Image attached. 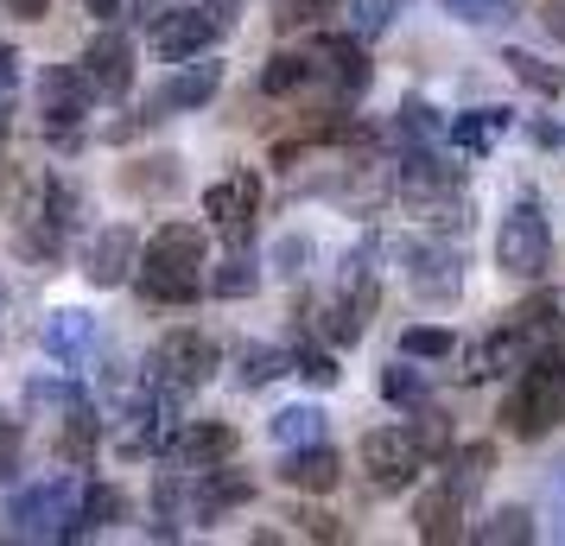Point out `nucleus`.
Instances as JSON below:
<instances>
[{"label": "nucleus", "instance_id": "obj_4", "mask_svg": "<svg viewBox=\"0 0 565 546\" xmlns=\"http://www.w3.org/2000/svg\"><path fill=\"white\" fill-rule=\"evenodd\" d=\"M382 235H362L356 248L343 255V274H337V292L324 299V324H318V338L337 343V350H350V343H362V331H369V318H375V306H382Z\"/></svg>", "mask_w": 565, "mask_h": 546}, {"label": "nucleus", "instance_id": "obj_42", "mask_svg": "<svg viewBox=\"0 0 565 546\" xmlns=\"http://www.w3.org/2000/svg\"><path fill=\"white\" fill-rule=\"evenodd\" d=\"M546 515H553V540H565V464L546 477Z\"/></svg>", "mask_w": 565, "mask_h": 546}, {"label": "nucleus", "instance_id": "obj_19", "mask_svg": "<svg viewBox=\"0 0 565 546\" xmlns=\"http://www.w3.org/2000/svg\"><path fill=\"white\" fill-rule=\"evenodd\" d=\"M235 451H242V432H235L230 419H191V426H179V439H172V464L210 470V464H230Z\"/></svg>", "mask_w": 565, "mask_h": 546}, {"label": "nucleus", "instance_id": "obj_23", "mask_svg": "<svg viewBox=\"0 0 565 546\" xmlns=\"http://www.w3.org/2000/svg\"><path fill=\"white\" fill-rule=\"evenodd\" d=\"M89 400V388H83V375L77 368H64V375H32L26 382V407L32 414H71V407H83Z\"/></svg>", "mask_w": 565, "mask_h": 546}, {"label": "nucleus", "instance_id": "obj_9", "mask_svg": "<svg viewBox=\"0 0 565 546\" xmlns=\"http://www.w3.org/2000/svg\"><path fill=\"white\" fill-rule=\"evenodd\" d=\"M362 458V477L375 483L382 495H401L419 483V470H433V458H426V445H419V432H413V419H401V426H375V432H362L356 445Z\"/></svg>", "mask_w": 565, "mask_h": 546}, {"label": "nucleus", "instance_id": "obj_46", "mask_svg": "<svg viewBox=\"0 0 565 546\" xmlns=\"http://www.w3.org/2000/svg\"><path fill=\"white\" fill-rule=\"evenodd\" d=\"M0 7H7L13 20H45V13H52V0H0Z\"/></svg>", "mask_w": 565, "mask_h": 546}, {"label": "nucleus", "instance_id": "obj_38", "mask_svg": "<svg viewBox=\"0 0 565 546\" xmlns=\"http://www.w3.org/2000/svg\"><path fill=\"white\" fill-rule=\"evenodd\" d=\"M26 470V426L13 414H0V483H13Z\"/></svg>", "mask_w": 565, "mask_h": 546}, {"label": "nucleus", "instance_id": "obj_15", "mask_svg": "<svg viewBox=\"0 0 565 546\" xmlns=\"http://www.w3.org/2000/svg\"><path fill=\"white\" fill-rule=\"evenodd\" d=\"M83 280L96 292H115L128 287L134 274H140V235L128 229V223H108V229H96L89 242H83Z\"/></svg>", "mask_w": 565, "mask_h": 546}, {"label": "nucleus", "instance_id": "obj_25", "mask_svg": "<svg viewBox=\"0 0 565 546\" xmlns=\"http://www.w3.org/2000/svg\"><path fill=\"white\" fill-rule=\"evenodd\" d=\"M32 216H45L52 229L77 235L83 229V184L77 179H45V184H39V204H32Z\"/></svg>", "mask_w": 565, "mask_h": 546}, {"label": "nucleus", "instance_id": "obj_11", "mask_svg": "<svg viewBox=\"0 0 565 546\" xmlns=\"http://www.w3.org/2000/svg\"><path fill=\"white\" fill-rule=\"evenodd\" d=\"M204 216L216 223V235L230 248H248L255 242V223H260V172L235 165L230 179L204 184Z\"/></svg>", "mask_w": 565, "mask_h": 546}, {"label": "nucleus", "instance_id": "obj_35", "mask_svg": "<svg viewBox=\"0 0 565 546\" xmlns=\"http://www.w3.org/2000/svg\"><path fill=\"white\" fill-rule=\"evenodd\" d=\"M451 350H458V338L445 324H413V331H401V356H413V363H451Z\"/></svg>", "mask_w": 565, "mask_h": 546}, {"label": "nucleus", "instance_id": "obj_10", "mask_svg": "<svg viewBox=\"0 0 565 546\" xmlns=\"http://www.w3.org/2000/svg\"><path fill=\"white\" fill-rule=\"evenodd\" d=\"M401 280L419 306H458L463 299V248L445 242V235H413L401 242Z\"/></svg>", "mask_w": 565, "mask_h": 546}, {"label": "nucleus", "instance_id": "obj_32", "mask_svg": "<svg viewBox=\"0 0 565 546\" xmlns=\"http://www.w3.org/2000/svg\"><path fill=\"white\" fill-rule=\"evenodd\" d=\"M255 287H260V260H255V248H230V260L210 274V292H216V299H248Z\"/></svg>", "mask_w": 565, "mask_h": 546}, {"label": "nucleus", "instance_id": "obj_7", "mask_svg": "<svg viewBox=\"0 0 565 546\" xmlns=\"http://www.w3.org/2000/svg\"><path fill=\"white\" fill-rule=\"evenodd\" d=\"M147 382L159 388H179V394H198L204 382H216V368H223V343L198 331V324H179V331H166V338L147 350Z\"/></svg>", "mask_w": 565, "mask_h": 546}, {"label": "nucleus", "instance_id": "obj_13", "mask_svg": "<svg viewBox=\"0 0 565 546\" xmlns=\"http://www.w3.org/2000/svg\"><path fill=\"white\" fill-rule=\"evenodd\" d=\"M216 89H223V64H216V57H191V64H179V71H172V77L147 96V108H140V128L172 121V115H198V108L216 103Z\"/></svg>", "mask_w": 565, "mask_h": 546}, {"label": "nucleus", "instance_id": "obj_3", "mask_svg": "<svg viewBox=\"0 0 565 546\" xmlns=\"http://www.w3.org/2000/svg\"><path fill=\"white\" fill-rule=\"evenodd\" d=\"M83 495H89L83 477H39V483L7 495L0 534H7V540H77Z\"/></svg>", "mask_w": 565, "mask_h": 546}, {"label": "nucleus", "instance_id": "obj_27", "mask_svg": "<svg viewBox=\"0 0 565 546\" xmlns=\"http://www.w3.org/2000/svg\"><path fill=\"white\" fill-rule=\"evenodd\" d=\"M280 375H292V350H280V343H242V356H235V382L242 388H267Z\"/></svg>", "mask_w": 565, "mask_h": 546}, {"label": "nucleus", "instance_id": "obj_21", "mask_svg": "<svg viewBox=\"0 0 565 546\" xmlns=\"http://www.w3.org/2000/svg\"><path fill=\"white\" fill-rule=\"evenodd\" d=\"M509 128H514V108H509V103H477V108H463V115H451V153L483 159Z\"/></svg>", "mask_w": 565, "mask_h": 546}, {"label": "nucleus", "instance_id": "obj_12", "mask_svg": "<svg viewBox=\"0 0 565 546\" xmlns=\"http://www.w3.org/2000/svg\"><path fill=\"white\" fill-rule=\"evenodd\" d=\"M96 108L103 103H96V89L83 77V64H45V77H39V121H45V133L71 140Z\"/></svg>", "mask_w": 565, "mask_h": 546}, {"label": "nucleus", "instance_id": "obj_34", "mask_svg": "<svg viewBox=\"0 0 565 546\" xmlns=\"http://www.w3.org/2000/svg\"><path fill=\"white\" fill-rule=\"evenodd\" d=\"M292 375L299 382H311V388H337V343H306L299 338V350H292Z\"/></svg>", "mask_w": 565, "mask_h": 546}, {"label": "nucleus", "instance_id": "obj_39", "mask_svg": "<svg viewBox=\"0 0 565 546\" xmlns=\"http://www.w3.org/2000/svg\"><path fill=\"white\" fill-rule=\"evenodd\" d=\"M445 13L463 20V26H495V20L514 13V0H445Z\"/></svg>", "mask_w": 565, "mask_h": 546}, {"label": "nucleus", "instance_id": "obj_49", "mask_svg": "<svg viewBox=\"0 0 565 546\" xmlns=\"http://www.w3.org/2000/svg\"><path fill=\"white\" fill-rule=\"evenodd\" d=\"M0 312H7V287H0Z\"/></svg>", "mask_w": 565, "mask_h": 546}, {"label": "nucleus", "instance_id": "obj_37", "mask_svg": "<svg viewBox=\"0 0 565 546\" xmlns=\"http://www.w3.org/2000/svg\"><path fill=\"white\" fill-rule=\"evenodd\" d=\"M331 13H343V0H274V26L280 32H306L318 20H331Z\"/></svg>", "mask_w": 565, "mask_h": 546}, {"label": "nucleus", "instance_id": "obj_28", "mask_svg": "<svg viewBox=\"0 0 565 546\" xmlns=\"http://www.w3.org/2000/svg\"><path fill=\"white\" fill-rule=\"evenodd\" d=\"M57 451H64L71 464H96V451H103V419H96V407H89V400L64 414V432H57Z\"/></svg>", "mask_w": 565, "mask_h": 546}, {"label": "nucleus", "instance_id": "obj_41", "mask_svg": "<svg viewBox=\"0 0 565 546\" xmlns=\"http://www.w3.org/2000/svg\"><path fill=\"white\" fill-rule=\"evenodd\" d=\"M306 260H311V242H306V235H286L280 248H274V274L299 280V274H306Z\"/></svg>", "mask_w": 565, "mask_h": 546}, {"label": "nucleus", "instance_id": "obj_50", "mask_svg": "<svg viewBox=\"0 0 565 546\" xmlns=\"http://www.w3.org/2000/svg\"><path fill=\"white\" fill-rule=\"evenodd\" d=\"M223 7H242V0H223Z\"/></svg>", "mask_w": 565, "mask_h": 546}, {"label": "nucleus", "instance_id": "obj_14", "mask_svg": "<svg viewBox=\"0 0 565 546\" xmlns=\"http://www.w3.org/2000/svg\"><path fill=\"white\" fill-rule=\"evenodd\" d=\"M83 77H89V89H96V103L115 108V103H128L134 96V77H140V64H134V39L128 32H96L89 45H83Z\"/></svg>", "mask_w": 565, "mask_h": 546}, {"label": "nucleus", "instance_id": "obj_17", "mask_svg": "<svg viewBox=\"0 0 565 546\" xmlns=\"http://www.w3.org/2000/svg\"><path fill=\"white\" fill-rule=\"evenodd\" d=\"M463 515H470V495L458 490V483H445L438 477L433 490L413 502V534L426 546H445V540H470V527H463Z\"/></svg>", "mask_w": 565, "mask_h": 546}, {"label": "nucleus", "instance_id": "obj_6", "mask_svg": "<svg viewBox=\"0 0 565 546\" xmlns=\"http://www.w3.org/2000/svg\"><path fill=\"white\" fill-rule=\"evenodd\" d=\"M235 26V7L223 0H198V7H172L159 26H147V45H153L159 64H191V57H210Z\"/></svg>", "mask_w": 565, "mask_h": 546}, {"label": "nucleus", "instance_id": "obj_40", "mask_svg": "<svg viewBox=\"0 0 565 546\" xmlns=\"http://www.w3.org/2000/svg\"><path fill=\"white\" fill-rule=\"evenodd\" d=\"M292 527H299L306 540H350V527H343L337 515H324V508H299V515H292Z\"/></svg>", "mask_w": 565, "mask_h": 546}, {"label": "nucleus", "instance_id": "obj_5", "mask_svg": "<svg viewBox=\"0 0 565 546\" xmlns=\"http://www.w3.org/2000/svg\"><path fill=\"white\" fill-rule=\"evenodd\" d=\"M502 432L521 445H540V439H553L565 426V368L553 363H527L521 375L509 382V394H502Z\"/></svg>", "mask_w": 565, "mask_h": 546}, {"label": "nucleus", "instance_id": "obj_16", "mask_svg": "<svg viewBox=\"0 0 565 546\" xmlns=\"http://www.w3.org/2000/svg\"><path fill=\"white\" fill-rule=\"evenodd\" d=\"M39 343H45V356H52L57 368H89L96 363V350H103V324L89 312H77V306H64V312L45 318V331H39Z\"/></svg>", "mask_w": 565, "mask_h": 546}, {"label": "nucleus", "instance_id": "obj_8", "mask_svg": "<svg viewBox=\"0 0 565 546\" xmlns=\"http://www.w3.org/2000/svg\"><path fill=\"white\" fill-rule=\"evenodd\" d=\"M495 267L521 280V287H534L540 274L553 267V223H546V210L534 197H514L502 210V229H495Z\"/></svg>", "mask_w": 565, "mask_h": 546}, {"label": "nucleus", "instance_id": "obj_26", "mask_svg": "<svg viewBox=\"0 0 565 546\" xmlns=\"http://www.w3.org/2000/svg\"><path fill=\"white\" fill-rule=\"evenodd\" d=\"M489 464H495V445H489V439L451 445V451H445V483H458V490L477 502V490L489 483Z\"/></svg>", "mask_w": 565, "mask_h": 546}, {"label": "nucleus", "instance_id": "obj_18", "mask_svg": "<svg viewBox=\"0 0 565 546\" xmlns=\"http://www.w3.org/2000/svg\"><path fill=\"white\" fill-rule=\"evenodd\" d=\"M274 477H280V490H292V495H331L337 483H343V458H337L324 439L292 445V451H280Z\"/></svg>", "mask_w": 565, "mask_h": 546}, {"label": "nucleus", "instance_id": "obj_43", "mask_svg": "<svg viewBox=\"0 0 565 546\" xmlns=\"http://www.w3.org/2000/svg\"><path fill=\"white\" fill-rule=\"evenodd\" d=\"M172 7H184V0H128V13H134V26H159Z\"/></svg>", "mask_w": 565, "mask_h": 546}, {"label": "nucleus", "instance_id": "obj_1", "mask_svg": "<svg viewBox=\"0 0 565 546\" xmlns=\"http://www.w3.org/2000/svg\"><path fill=\"white\" fill-rule=\"evenodd\" d=\"M134 287L153 306H198V292H210V235L198 223H159L140 242Z\"/></svg>", "mask_w": 565, "mask_h": 546}, {"label": "nucleus", "instance_id": "obj_2", "mask_svg": "<svg viewBox=\"0 0 565 546\" xmlns=\"http://www.w3.org/2000/svg\"><path fill=\"white\" fill-rule=\"evenodd\" d=\"M559 331V299L553 292H527L521 306L502 312V324L489 331L470 356H463V382H495V375H521V368L534 363L546 338Z\"/></svg>", "mask_w": 565, "mask_h": 546}, {"label": "nucleus", "instance_id": "obj_33", "mask_svg": "<svg viewBox=\"0 0 565 546\" xmlns=\"http://www.w3.org/2000/svg\"><path fill=\"white\" fill-rule=\"evenodd\" d=\"M121 515H128V495L115 490V483H89V495H83V521H77V540H83V534H103V527H115Z\"/></svg>", "mask_w": 565, "mask_h": 546}, {"label": "nucleus", "instance_id": "obj_20", "mask_svg": "<svg viewBox=\"0 0 565 546\" xmlns=\"http://www.w3.org/2000/svg\"><path fill=\"white\" fill-rule=\"evenodd\" d=\"M121 191L134 204H172L184 191V159L179 153H134L121 165Z\"/></svg>", "mask_w": 565, "mask_h": 546}, {"label": "nucleus", "instance_id": "obj_30", "mask_svg": "<svg viewBox=\"0 0 565 546\" xmlns=\"http://www.w3.org/2000/svg\"><path fill=\"white\" fill-rule=\"evenodd\" d=\"M540 527H534V508H521V502H509V508H495V515L483 521V527H470V540H483V546H527Z\"/></svg>", "mask_w": 565, "mask_h": 546}, {"label": "nucleus", "instance_id": "obj_22", "mask_svg": "<svg viewBox=\"0 0 565 546\" xmlns=\"http://www.w3.org/2000/svg\"><path fill=\"white\" fill-rule=\"evenodd\" d=\"M311 83H318V45H299V52H274L267 57V71H260V96H311Z\"/></svg>", "mask_w": 565, "mask_h": 546}, {"label": "nucleus", "instance_id": "obj_31", "mask_svg": "<svg viewBox=\"0 0 565 546\" xmlns=\"http://www.w3.org/2000/svg\"><path fill=\"white\" fill-rule=\"evenodd\" d=\"M318 439H324V407L299 400V407H280V414H274V445H280V451H292V445H318Z\"/></svg>", "mask_w": 565, "mask_h": 546}, {"label": "nucleus", "instance_id": "obj_47", "mask_svg": "<svg viewBox=\"0 0 565 546\" xmlns=\"http://www.w3.org/2000/svg\"><path fill=\"white\" fill-rule=\"evenodd\" d=\"M83 13H89V20H115V13H121V0H83Z\"/></svg>", "mask_w": 565, "mask_h": 546}, {"label": "nucleus", "instance_id": "obj_24", "mask_svg": "<svg viewBox=\"0 0 565 546\" xmlns=\"http://www.w3.org/2000/svg\"><path fill=\"white\" fill-rule=\"evenodd\" d=\"M502 71H509V77L521 83V89L546 96V103H553V96L565 89V71H559V64H546V57L527 52V45H502Z\"/></svg>", "mask_w": 565, "mask_h": 546}, {"label": "nucleus", "instance_id": "obj_48", "mask_svg": "<svg viewBox=\"0 0 565 546\" xmlns=\"http://www.w3.org/2000/svg\"><path fill=\"white\" fill-rule=\"evenodd\" d=\"M534 140H540V147H565V128H559V121H540Z\"/></svg>", "mask_w": 565, "mask_h": 546}, {"label": "nucleus", "instance_id": "obj_44", "mask_svg": "<svg viewBox=\"0 0 565 546\" xmlns=\"http://www.w3.org/2000/svg\"><path fill=\"white\" fill-rule=\"evenodd\" d=\"M7 108H13V45H0V140H7Z\"/></svg>", "mask_w": 565, "mask_h": 546}, {"label": "nucleus", "instance_id": "obj_36", "mask_svg": "<svg viewBox=\"0 0 565 546\" xmlns=\"http://www.w3.org/2000/svg\"><path fill=\"white\" fill-rule=\"evenodd\" d=\"M394 13H401V0H343V20L356 39H382L394 26Z\"/></svg>", "mask_w": 565, "mask_h": 546}, {"label": "nucleus", "instance_id": "obj_45", "mask_svg": "<svg viewBox=\"0 0 565 546\" xmlns=\"http://www.w3.org/2000/svg\"><path fill=\"white\" fill-rule=\"evenodd\" d=\"M540 26H546V39L565 45V0H540Z\"/></svg>", "mask_w": 565, "mask_h": 546}, {"label": "nucleus", "instance_id": "obj_29", "mask_svg": "<svg viewBox=\"0 0 565 546\" xmlns=\"http://www.w3.org/2000/svg\"><path fill=\"white\" fill-rule=\"evenodd\" d=\"M375 388H382V400H387V407H401V414H419V407L433 400V388H426V375L413 368V356H407V363L394 356V363L382 368V382H375Z\"/></svg>", "mask_w": 565, "mask_h": 546}]
</instances>
